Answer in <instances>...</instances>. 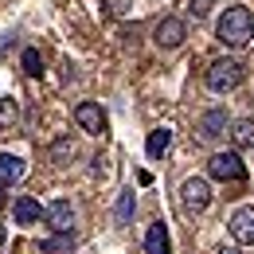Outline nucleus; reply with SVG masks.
<instances>
[{
	"label": "nucleus",
	"instance_id": "obj_5",
	"mask_svg": "<svg viewBox=\"0 0 254 254\" xmlns=\"http://www.w3.org/2000/svg\"><path fill=\"white\" fill-rule=\"evenodd\" d=\"M43 223L55 235H70V227H74V203L70 199H51L47 211H43Z\"/></svg>",
	"mask_w": 254,
	"mask_h": 254
},
{
	"label": "nucleus",
	"instance_id": "obj_2",
	"mask_svg": "<svg viewBox=\"0 0 254 254\" xmlns=\"http://www.w3.org/2000/svg\"><path fill=\"white\" fill-rule=\"evenodd\" d=\"M243 78H247V66L239 63V59H231V55L211 59L207 74H203V82H207V90H211V94H231Z\"/></svg>",
	"mask_w": 254,
	"mask_h": 254
},
{
	"label": "nucleus",
	"instance_id": "obj_19",
	"mask_svg": "<svg viewBox=\"0 0 254 254\" xmlns=\"http://www.w3.org/2000/svg\"><path fill=\"white\" fill-rule=\"evenodd\" d=\"M215 254H239V251H235V247H223V251H215Z\"/></svg>",
	"mask_w": 254,
	"mask_h": 254
},
{
	"label": "nucleus",
	"instance_id": "obj_4",
	"mask_svg": "<svg viewBox=\"0 0 254 254\" xmlns=\"http://www.w3.org/2000/svg\"><path fill=\"white\" fill-rule=\"evenodd\" d=\"M207 176L211 180H247V164L239 153H215V157L207 160Z\"/></svg>",
	"mask_w": 254,
	"mask_h": 254
},
{
	"label": "nucleus",
	"instance_id": "obj_12",
	"mask_svg": "<svg viewBox=\"0 0 254 254\" xmlns=\"http://www.w3.org/2000/svg\"><path fill=\"white\" fill-rule=\"evenodd\" d=\"M24 172H28V164L20 157H12V153H0V184L8 188V184H20L24 180Z\"/></svg>",
	"mask_w": 254,
	"mask_h": 254
},
{
	"label": "nucleus",
	"instance_id": "obj_10",
	"mask_svg": "<svg viewBox=\"0 0 254 254\" xmlns=\"http://www.w3.org/2000/svg\"><path fill=\"white\" fill-rule=\"evenodd\" d=\"M47 207H39V199H32V195H20L16 203H12V219L20 223V227H32V223H39V215H43Z\"/></svg>",
	"mask_w": 254,
	"mask_h": 254
},
{
	"label": "nucleus",
	"instance_id": "obj_15",
	"mask_svg": "<svg viewBox=\"0 0 254 254\" xmlns=\"http://www.w3.org/2000/svg\"><path fill=\"white\" fill-rule=\"evenodd\" d=\"M133 211H137V195H133V188H126L122 195H118V211H114V219L126 227V223L133 219Z\"/></svg>",
	"mask_w": 254,
	"mask_h": 254
},
{
	"label": "nucleus",
	"instance_id": "obj_3",
	"mask_svg": "<svg viewBox=\"0 0 254 254\" xmlns=\"http://www.w3.org/2000/svg\"><path fill=\"white\" fill-rule=\"evenodd\" d=\"M180 203H184L188 215L207 211V203H211V184H207L203 176H188V180L180 184Z\"/></svg>",
	"mask_w": 254,
	"mask_h": 254
},
{
	"label": "nucleus",
	"instance_id": "obj_11",
	"mask_svg": "<svg viewBox=\"0 0 254 254\" xmlns=\"http://www.w3.org/2000/svg\"><path fill=\"white\" fill-rule=\"evenodd\" d=\"M145 254H168V223L157 219L145 231Z\"/></svg>",
	"mask_w": 254,
	"mask_h": 254
},
{
	"label": "nucleus",
	"instance_id": "obj_21",
	"mask_svg": "<svg viewBox=\"0 0 254 254\" xmlns=\"http://www.w3.org/2000/svg\"><path fill=\"white\" fill-rule=\"evenodd\" d=\"M0 247H4V227H0Z\"/></svg>",
	"mask_w": 254,
	"mask_h": 254
},
{
	"label": "nucleus",
	"instance_id": "obj_6",
	"mask_svg": "<svg viewBox=\"0 0 254 254\" xmlns=\"http://www.w3.org/2000/svg\"><path fill=\"white\" fill-rule=\"evenodd\" d=\"M227 231H231L235 247H254V207H239L227 223Z\"/></svg>",
	"mask_w": 254,
	"mask_h": 254
},
{
	"label": "nucleus",
	"instance_id": "obj_17",
	"mask_svg": "<svg viewBox=\"0 0 254 254\" xmlns=\"http://www.w3.org/2000/svg\"><path fill=\"white\" fill-rule=\"evenodd\" d=\"M20 63H24V70H28L32 78L43 70V59H39V51H35V47H28V51H24V59H20Z\"/></svg>",
	"mask_w": 254,
	"mask_h": 254
},
{
	"label": "nucleus",
	"instance_id": "obj_9",
	"mask_svg": "<svg viewBox=\"0 0 254 254\" xmlns=\"http://www.w3.org/2000/svg\"><path fill=\"white\" fill-rule=\"evenodd\" d=\"M235 126V122H227V110H207L203 118H199V141H219V137H227V129Z\"/></svg>",
	"mask_w": 254,
	"mask_h": 254
},
{
	"label": "nucleus",
	"instance_id": "obj_18",
	"mask_svg": "<svg viewBox=\"0 0 254 254\" xmlns=\"http://www.w3.org/2000/svg\"><path fill=\"white\" fill-rule=\"evenodd\" d=\"M215 4H219V0H188V12L195 16V20H203V16H207Z\"/></svg>",
	"mask_w": 254,
	"mask_h": 254
},
{
	"label": "nucleus",
	"instance_id": "obj_8",
	"mask_svg": "<svg viewBox=\"0 0 254 254\" xmlns=\"http://www.w3.org/2000/svg\"><path fill=\"white\" fill-rule=\"evenodd\" d=\"M74 122L86 129V133H94V137L106 133V114H102L98 102H78V106H74Z\"/></svg>",
	"mask_w": 254,
	"mask_h": 254
},
{
	"label": "nucleus",
	"instance_id": "obj_20",
	"mask_svg": "<svg viewBox=\"0 0 254 254\" xmlns=\"http://www.w3.org/2000/svg\"><path fill=\"white\" fill-rule=\"evenodd\" d=\"M0 207H4V184H0Z\"/></svg>",
	"mask_w": 254,
	"mask_h": 254
},
{
	"label": "nucleus",
	"instance_id": "obj_13",
	"mask_svg": "<svg viewBox=\"0 0 254 254\" xmlns=\"http://www.w3.org/2000/svg\"><path fill=\"white\" fill-rule=\"evenodd\" d=\"M168 149H172V129H153L149 141H145V153H149L153 160H160Z\"/></svg>",
	"mask_w": 254,
	"mask_h": 254
},
{
	"label": "nucleus",
	"instance_id": "obj_14",
	"mask_svg": "<svg viewBox=\"0 0 254 254\" xmlns=\"http://www.w3.org/2000/svg\"><path fill=\"white\" fill-rule=\"evenodd\" d=\"M231 141H235L239 149H254V118H239V122L231 126Z\"/></svg>",
	"mask_w": 254,
	"mask_h": 254
},
{
	"label": "nucleus",
	"instance_id": "obj_1",
	"mask_svg": "<svg viewBox=\"0 0 254 254\" xmlns=\"http://www.w3.org/2000/svg\"><path fill=\"white\" fill-rule=\"evenodd\" d=\"M215 35H219L223 47H231V51L251 47V43H254V12H251V8H243V4L227 8V12L219 16V24H215Z\"/></svg>",
	"mask_w": 254,
	"mask_h": 254
},
{
	"label": "nucleus",
	"instance_id": "obj_16",
	"mask_svg": "<svg viewBox=\"0 0 254 254\" xmlns=\"http://www.w3.org/2000/svg\"><path fill=\"white\" fill-rule=\"evenodd\" d=\"M16 102L12 98H0V129H8V126H16Z\"/></svg>",
	"mask_w": 254,
	"mask_h": 254
},
{
	"label": "nucleus",
	"instance_id": "obj_7",
	"mask_svg": "<svg viewBox=\"0 0 254 254\" xmlns=\"http://www.w3.org/2000/svg\"><path fill=\"white\" fill-rule=\"evenodd\" d=\"M184 39H188L184 20H176V16H164V20L157 24V47H164V51H176Z\"/></svg>",
	"mask_w": 254,
	"mask_h": 254
}]
</instances>
